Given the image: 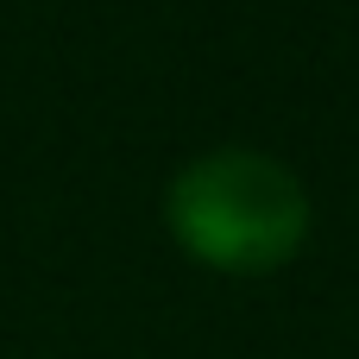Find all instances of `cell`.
<instances>
[{
	"mask_svg": "<svg viewBox=\"0 0 359 359\" xmlns=\"http://www.w3.org/2000/svg\"><path fill=\"white\" fill-rule=\"evenodd\" d=\"M164 221L177 246L227 278H265L309 240V189L265 151L227 145L170 177Z\"/></svg>",
	"mask_w": 359,
	"mask_h": 359,
	"instance_id": "1",
	"label": "cell"
}]
</instances>
